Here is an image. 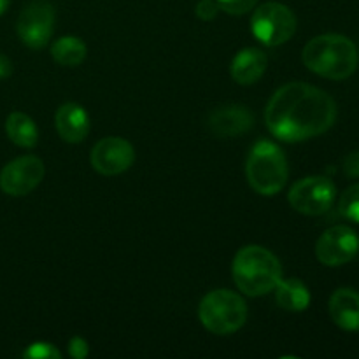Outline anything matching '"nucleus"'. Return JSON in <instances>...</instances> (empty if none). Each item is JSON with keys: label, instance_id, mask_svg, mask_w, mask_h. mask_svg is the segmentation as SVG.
<instances>
[{"label": "nucleus", "instance_id": "obj_1", "mask_svg": "<svg viewBox=\"0 0 359 359\" xmlns=\"http://www.w3.org/2000/svg\"><path fill=\"white\" fill-rule=\"evenodd\" d=\"M335 119V100L307 83L284 84L272 95L265 111L270 133L283 142H304L323 135Z\"/></svg>", "mask_w": 359, "mask_h": 359}, {"label": "nucleus", "instance_id": "obj_2", "mask_svg": "<svg viewBox=\"0 0 359 359\" xmlns=\"http://www.w3.org/2000/svg\"><path fill=\"white\" fill-rule=\"evenodd\" d=\"M305 67L318 76L344 81L358 69V49L349 37L340 34L318 35L307 42L302 53Z\"/></svg>", "mask_w": 359, "mask_h": 359}, {"label": "nucleus", "instance_id": "obj_3", "mask_svg": "<svg viewBox=\"0 0 359 359\" xmlns=\"http://www.w3.org/2000/svg\"><path fill=\"white\" fill-rule=\"evenodd\" d=\"M231 276L248 297H262L276 290L283 279V266L273 252L262 245H245L235 255Z\"/></svg>", "mask_w": 359, "mask_h": 359}, {"label": "nucleus", "instance_id": "obj_4", "mask_svg": "<svg viewBox=\"0 0 359 359\" xmlns=\"http://www.w3.org/2000/svg\"><path fill=\"white\" fill-rule=\"evenodd\" d=\"M245 177H248L249 186L258 195H277L283 191L290 177L286 154L277 144L270 140H259L248 156Z\"/></svg>", "mask_w": 359, "mask_h": 359}, {"label": "nucleus", "instance_id": "obj_5", "mask_svg": "<svg viewBox=\"0 0 359 359\" xmlns=\"http://www.w3.org/2000/svg\"><path fill=\"white\" fill-rule=\"evenodd\" d=\"M198 318L214 335H231L248 321V305L233 291L214 290L200 302Z\"/></svg>", "mask_w": 359, "mask_h": 359}, {"label": "nucleus", "instance_id": "obj_6", "mask_svg": "<svg viewBox=\"0 0 359 359\" xmlns=\"http://www.w3.org/2000/svg\"><path fill=\"white\" fill-rule=\"evenodd\" d=\"M251 30L262 44L280 46L290 41L297 32V16L280 2H265L251 18Z\"/></svg>", "mask_w": 359, "mask_h": 359}, {"label": "nucleus", "instance_id": "obj_7", "mask_svg": "<svg viewBox=\"0 0 359 359\" xmlns=\"http://www.w3.org/2000/svg\"><path fill=\"white\" fill-rule=\"evenodd\" d=\"M337 188L325 175H311L294 182L287 193L290 205L305 216H321L333 205Z\"/></svg>", "mask_w": 359, "mask_h": 359}, {"label": "nucleus", "instance_id": "obj_8", "mask_svg": "<svg viewBox=\"0 0 359 359\" xmlns=\"http://www.w3.org/2000/svg\"><path fill=\"white\" fill-rule=\"evenodd\" d=\"M55 28V9L48 0H32L20 13L16 32L20 41L30 49L48 46Z\"/></svg>", "mask_w": 359, "mask_h": 359}, {"label": "nucleus", "instance_id": "obj_9", "mask_svg": "<svg viewBox=\"0 0 359 359\" xmlns=\"http://www.w3.org/2000/svg\"><path fill=\"white\" fill-rule=\"evenodd\" d=\"M46 174L44 163L37 156H20L9 161L0 172V189L11 196H25L34 191Z\"/></svg>", "mask_w": 359, "mask_h": 359}, {"label": "nucleus", "instance_id": "obj_10", "mask_svg": "<svg viewBox=\"0 0 359 359\" xmlns=\"http://www.w3.org/2000/svg\"><path fill=\"white\" fill-rule=\"evenodd\" d=\"M359 251L356 231L349 226L328 228L316 244V256L326 266H342L353 262Z\"/></svg>", "mask_w": 359, "mask_h": 359}, {"label": "nucleus", "instance_id": "obj_11", "mask_svg": "<svg viewBox=\"0 0 359 359\" xmlns=\"http://www.w3.org/2000/svg\"><path fill=\"white\" fill-rule=\"evenodd\" d=\"M91 167L100 175H118L128 170L135 161V149L121 137H105L98 140L90 154Z\"/></svg>", "mask_w": 359, "mask_h": 359}, {"label": "nucleus", "instance_id": "obj_12", "mask_svg": "<svg viewBox=\"0 0 359 359\" xmlns=\"http://www.w3.org/2000/svg\"><path fill=\"white\" fill-rule=\"evenodd\" d=\"M207 126L216 137H241L255 126V114L245 105H223L210 112Z\"/></svg>", "mask_w": 359, "mask_h": 359}, {"label": "nucleus", "instance_id": "obj_13", "mask_svg": "<svg viewBox=\"0 0 359 359\" xmlns=\"http://www.w3.org/2000/svg\"><path fill=\"white\" fill-rule=\"evenodd\" d=\"M55 125L58 130V135L65 142H83L90 132V116L79 104L67 102V104L60 105L58 111H56Z\"/></svg>", "mask_w": 359, "mask_h": 359}, {"label": "nucleus", "instance_id": "obj_14", "mask_svg": "<svg viewBox=\"0 0 359 359\" xmlns=\"http://www.w3.org/2000/svg\"><path fill=\"white\" fill-rule=\"evenodd\" d=\"M330 318L344 332H359V293L340 287L330 298Z\"/></svg>", "mask_w": 359, "mask_h": 359}, {"label": "nucleus", "instance_id": "obj_15", "mask_svg": "<svg viewBox=\"0 0 359 359\" xmlns=\"http://www.w3.org/2000/svg\"><path fill=\"white\" fill-rule=\"evenodd\" d=\"M266 65H269V58L262 49L245 48L238 51L235 58L231 60L230 74L235 83L249 86V84H255L256 81H259V77L265 74Z\"/></svg>", "mask_w": 359, "mask_h": 359}, {"label": "nucleus", "instance_id": "obj_16", "mask_svg": "<svg viewBox=\"0 0 359 359\" xmlns=\"http://www.w3.org/2000/svg\"><path fill=\"white\" fill-rule=\"evenodd\" d=\"M273 291L277 305L284 311L302 312L311 305V291L298 279H280Z\"/></svg>", "mask_w": 359, "mask_h": 359}, {"label": "nucleus", "instance_id": "obj_17", "mask_svg": "<svg viewBox=\"0 0 359 359\" xmlns=\"http://www.w3.org/2000/svg\"><path fill=\"white\" fill-rule=\"evenodd\" d=\"M6 133L11 142H14L20 147H25V149H32V147L37 146L39 130L35 126L34 119L25 114V112H13V114H9L6 121Z\"/></svg>", "mask_w": 359, "mask_h": 359}, {"label": "nucleus", "instance_id": "obj_18", "mask_svg": "<svg viewBox=\"0 0 359 359\" xmlns=\"http://www.w3.org/2000/svg\"><path fill=\"white\" fill-rule=\"evenodd\" d=\"M51 56L58 65L77 67L86 58V44L74 35L60 37L53 44Z\"/></svg>", "mask_w": 359, "mask_h": 359}, {"label": "nucleus", "instance_id": "obj_19", "mask_svg": "<svg viewBox=\"0 0 359 359\" xmlns=\"http://www.w3.org/2000/svg\"><path fill=\"white\" fill-rule=\"evenodd\" d=\"M339 212L346 219L359 223V184H353L340 195Z\"/></svg>", "mask_w": 359, "mask_h": 359}, {"label": "nucleus", "instance_id": "obj_20", "mask_svg": "<svg viewBox=\"0 0 359 359\" xmlns=\"http://www.w3.org/2000/svg\"><path fill=\"white\" fill-rule=\"evenodd\" d=\"M23 358L28 359H60L62 353L53 344L35 342L23 353Z\"/></svg>", "mask_w": 359, "mask_h": 359}, {"label": "nucleus", "instance_id": "obj_21", "mask_svg": "<svg viewBox=\"0 0 359 359\" xmlns=\"http://www.w3.org/2000/svg\"><path fill=\"white\" fill-rule=\"evenodd\" d=\"M221 11L231 14V16H242L256 7L258 0H216Z\"/></svg>", "mask_w": 359, "mask_h": 359}, {"label": "nucleus", "instance_id": "obj_22", "mask_svg": "<svg viewBox=\"0 0 359 359\" xmlns=\"http://www.w3.org/2000/svg\"><path fill=\"white\" fill-rule=\"evenodd\" d=\"M195 13L202 21H212L219 13V6L216 0H200L195 7Z\"/></svg>", "mask_w": 359, "mask_h": 359}, {"label": "nucleus", "instance_id": "obj_23", "mask_svg": "<svg viewBox=\"0 0 359 359\" xmlns=\"http://www.w3.org/2000/svg\"><path fill=\"white\" fill-rule=\"evenodd\" d=\"M69 354L74 359H84L90 354V346L83 337H72L69 342Z\"/></svg>", "mask_w": 359, "mask_h": 359}, {"label": "nucleus", "instance_id": "obj_24", "mask_svg": "<svg viewBox=\"0 0 359 359\" xmlns=\"http://www.w3.org/2000/svg\"><path fill=\"white\" fill-rule=\"evenodd\" d=\"M344 174L351 179L359 177V151L347 154L344 160Z\"/></svg>", "mask_w": 359, "mask_h": 359}, {"label": "nucleus", "instance_id": "obj_25", "mask_svg": "<svg viewBox=\"0 0 359 359\" xmlns=\"http://www.w3.org/2000/svg\"><path fill=\"white\" fill-rule=\"evenodd\" d=\"M13 74V63L6 55H0V81L7 79Z\"/></svg>", "mask_w": 359, "mask_h": 359}, {"label": "nucleus", "instance_id": "obj_26", "mask_svg": "<svg viewBox=\"0 0 359 359\" xmlns=\"http://www.w3.org/2000/svg\"><path fill=\"white\" fill-rule=\"evenodd\" d=\"M9 2H11V0H0V16H2V14L7 11V7H9Z\"/></svg>", "mask_w": 359, "mask_h": 359}]
</instances>
